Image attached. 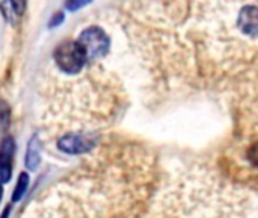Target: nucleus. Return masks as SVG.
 <instances>
[{"label": "nucleus", "instance_id": "1", "mask_svg": "<svg viewBox=\"0 0 258 218\" xmlns=\"http://www.w3.org/2000/svg\"><path fill=\"white\" fill-rule=\"evenodd\" d=\"M53 59H54V64L59 68V71L63 74H68V76L82 73L86 62H89L83 47L80 46V42L77 39H74V41L67 39V41H62L60 44H57L53 52Z\"/></svg>", "mask_w": 258, "mask_h": 218}, {"label": "nucleus", "instance_id": "2", "mask_svg": "<svg viewBox=\"0 0 258 218\" xmlns=\"http://www.w3.org/2000/svg\"><path fill=\"white\" fill-rule=\"evenodd\" d=\"M77 41L83 47L88 61H97L104 58L110 49V38L100 26H89L83 29Z\"/></svg>", "mask_w": 258, "mask_h": 218}, {"label": "nucleus", "instance_id": "3", "mask_svg": "<svg viewBox=\"0 0 258 218\" xmlns=\"http://www.w3.org/2000/svg\"><path fill=\"white\" fill-rule=\"evenodd\" d=\"M97 146V137L91 134H65L57 140V149L65 155H85Z\"/></svg>", "mask_w": 258, "mask_h": 218}, {"label": "nucleus", "instance_id": "4", "mask_svg": "<svg viewBox=\"0 0 258 218\" xmlns=\"http://www.w3.org/2000/svg\"><path fill=\"white\" fill-rule=\"evenodd\" d=\"M236 24L242 35L251 39H258V6L255 5L243 6L237 14Z\"/></svg>", "mask_w": 258, "mask_h": 218}, {"label": "nucleus", "instance_id": "5", "mask_svg": "<svg viewBox=\"0 0 258 218\" xmlns=\"http://www.w3.org/2000/svg\"><path fill=\"white\" fill-rule=\"evenodd\" d=\"M15 155V140L5 135L0 140V182L8 184L12 178V164Z\"/></svg>", "mask_w": 258, "mask_h": 218}, {"label": "nucleus", "instance_id": "6", "mask_svg": "<svg viewBox=\"0 0 258 218\" xmlns=\"http://www.w3.org/2000/svg\"><path fill=\"white\" fill-rule=\"evenodd\" d=\"M39 164H41V144H39V138L33 135L27 143L24 165L29 171H35L38 170Z\"/></svg>", "mask_w": 258, "mask_h": 218}, {"label": "nucleus", "instance_id": "7", "mask_svg": "<svg viewBox=\"0 0 258 218\" xmlns=\"http://www.w3.org/2000/svg\"><path fill=\"white\" fill-rule=\"evenodd\" d=\"M29 185H30V178H29V175H27L26 171L20 173V176H18V179H17V185H15L14 193H12V203H17V202H20V200L24 197V194H26L27 190H29Z\"/></svg>", "mask_w": 258, "mask_h": 218}, {"label": "nucleus", "instance_id": "8", "mask_svg": "<svg viewBox=\"0 0 258 218\" xmlns=\"http://www.w3.org/2000/svg\"><path fill=\"white\" fill-rule=\"evenodd\" d=\"M9 124H11V108L5 100H0V129L6 132Z\"/></svg>", "mask_w": 258, "mask_h": 218}, {"label": "nucleus", "instance_id": "9", "mask_svg": "<svg viewBox=\"0 0 258 218\" xmlns=\"http://www.w3.org/2000/svg\"><path fill=\"white\" fill-rule=\"evenodd\" d=\"M94 0H67L65 2V9L70 12H77L83 8H86L88 5H91Z\"/></svg>", "mask_w": 258, "mask_h": 218}, {"label": "nucleus", "instance_id": "10", "mask_svg": "<svg viewBox=\"0 0 258 218\" xmlns=\"http://www.w3.org/2000/svg\"><path fill=\"white\" fill-rule=\"evenodd\" d=\"M246 159L252 167L258 168V141L249 146V149L246 150Z\"/></svg>", "mask_w": 258, "mask_h": 218}, {"label": "nucleus", "instance_id": "11", "mask_svg": "<svg viewBox=\"0 0 258 218\" xmlns=\"http://www.w3.org/2000/svg\"><path fill=\"white\" fill-rule=\"evenodd\" d=\"M63 21H65V12H63V11H56V12L50 17V20H48V27H50V29H56V27L62 26Z\"/></svg>", "mask_w": 258, "mask_h": 218}, {"label": "nucleus", "instance_id": "12", "mask_svg": "<svg viewBox=\"0 0 258 218\" xmlns=\"http://www.w3.org/2000/svg\"><path fill=\"white\" fill-rule=\"evenodd\" d=\"M15 12V15H23L24 11H26V5H27V0H8Z\"/></svg>", "mask_w": 258, "mask_h": 218}, {"label": "nucleus", "instance_id": "13", "mask_svg": "<svg viewBox=\"0 0 258 218\" xmlns=\"http://www.w3.org/2000/svg\"><path fill=\"white\" fill-rule=\"evenodd\" d=\"M2 197H3V184L0 182V202H2Z\"/></svg>", "mask_w": 258, "mask_h": 218}]
</instances>
